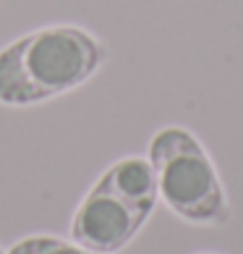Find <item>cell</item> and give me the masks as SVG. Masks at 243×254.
<instances>
[{
    "mask_svg": "<svg viewBox=\"0 0 243 254\" xmlns=\"http://www.w3.org/2000/svg\"><path fill=\"white\" fill-rule=\"evenodd\" d=\"M105 61L97 37L79 26H48L0 50V102L34 105L76 89Z\"/></svg>",
    "mask_w": 243,
    "mask_h": 254,
    "instance_id": "6da1fadb",
    "label": "cell"
},
{
    "mask_svg": "<svg viewBox=\"0 0 243 254\" xmlns=\"http://www.w3.org/2000/svg\"><path fill=\"white\" fill-rule=\"evenodd\" d=\"M157 191L178 218L196 225H220L230 207L209 152L189 128H160L149 142Z\"/></svg>",
    "mask_w": 243,
    "mask_h": 254,
    "instance_id": "7a4b0ae2",
    "label": "cell"
},
{
    "mask_svg": "<svg viewBox=\"0 0 243 254\" xmlns=\"http://www.w3.org/2000/svg\"><path fill=\"white\" fill-rule=\"evenodd\" d=\"M149 215L152 207L131 202L97 181L73 215L71 239L89 252L113 254L142 231Z\"/></svg>",
    "mask_w": 243,
    "mask_h": 254,
    "instance_id": "3957f363",
    "label": "cell"
},
{
    "mask_svg": "<svg viewBox=\"0 0 243 254\" xmlns=\"http://www.w3.org/2000/svg\"><path fill=\"white\" fill-rule=\"evenodd\" d=\"M107 189L118 191L120 196L136 202V204H144V207H152L157 204V178H154V168L149 160L144 157H123L118 160L115 165H110L99 178Z\"/></svg>",
    "mask_w": 243,
    "mask_h": 254,
    "instance_id": "277c9868",
    "label": "cell"
},
{
    "mask_svg": "<svg viewBox=\"0 0 243 254\" xmlns=\"http://www.w3.org/2000/svg\"><path fill=\"white\" fill-rule=\"evenodd\" d=\"M8 254H97V252H89L79 247L76 241H63V239H55V236H29L24 241L13 244Z\"/></svg>",
    "mask_w": 243,
    "mask_h": 254,
    "instance_id": "5b68a950",
    "label": "cell"
},
{
    "mask_svg": "<svg viewBox=\"0 0 243 254\" xmlns=\"http://www.w3.org/2000/svg\"><path fill=\"white\" fill-rule=\"evenodd\" d=\"M0 254H3V249H0Z\"/></svg>",
    "mask_w": 243,
    "mask_h": 254,
    "instance_id": "8992f818",
    "label": "cell"
}]
</instances>
